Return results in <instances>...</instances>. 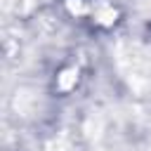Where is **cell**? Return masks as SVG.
I'll list each match as a JSON object with an SVG mask.
<instances>
[{
  "label": "cell",
  "mask_w": 151,
  "mask_h": 151,
  "mask_svg": "<svg viewBox=\"0 0 151 151\" xmlns=\"http://www.w3.org/2000/svg\"><path fill=\"white\" fill-rule=\"evenodd\" d=\"M64 76H66V78H61L59 85H61V87H68V85L73 83V71H68V73H64Z\"/></svg>",
  "instance_id": "obj_1"
}]
</instances>
